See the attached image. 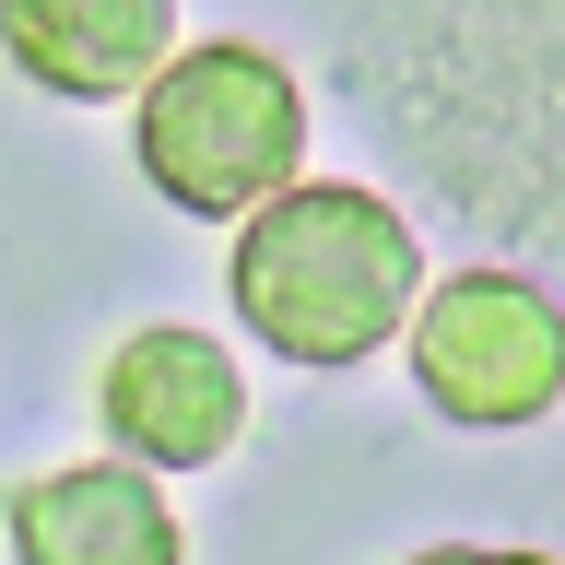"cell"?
<instances>
[{
  "mask_svg": "<svg viewBox=\"0 0 565 565\" xmlns=\"http://www.w3.org/2000/svg\"><path fill=\"white\" fill-rule=\"evenodd\" d=\"M224 307L259 353L282 365H365L413 330L424 307V247L413 224L377 201V189H353V177H295L271 201L236 224L224 247Z\"/></svg>",
  "mask_w": 565,
  "mask_h": 565,
  "instance_id": "obj_1",
  "label": "cell"
},
{
  "mask_svg": "<svg viewBox=\"0 0 565 565\" xmlns=\"http://www.w3.org/2000/svg\"><path fill=\"white\" fill-rule=\"evenodd\" d=\"M130 166L189 224H247L307 177V83L259 35H201L130 95Z\"/></svg>",
  "mask_w": 565,
  "mask_h": 565,
  "instance_id": "obj_2",
  "label": "cell"
},
{
  "mask_svg": "<svg viewBox=\"0 0 565 565\" xmlns=\"http://www.w3.org/2000/svg\"><path fill=\"white\" fill-rule=\"evenodd\" d=\"M401 353H413L424 413L459 424V436H519L565 401V307L530 271H494V259L424 282Z\"/></svg>",
  "mask_w": 565,
  "mask_h": 565,
  "instance_id": "obj_3",
  "label": "cell"
},
{
  "mask_svg": "<svg viewBox=\"0 0 565 565\" xmlns=\"http://www.w3.org/2000/svg\"><path fill=\"white\" fill-rule=\"evenodd\" d=\"M95 424L141 471H212L247 436V365L189 318H141L95 377Z\"/></svg>",
  "mask_w": 565,
  "mask_h": 565,
  "instance_id": "obj_4",
  "label": "cell"
},
{
  "mask_svg": "<svg viewBox=\"0 0 565 565\" xmlns=\"http://www.w3.org/2000/svg\"><path fill=\"white\" fill-rule=\"evenodd\" d=\"M0 542H12V565H189L166 471H141L130 448L24 471L12 507H0Z\"/></svg>",
  "mask_w": 565,
  "mask_h": 565,
  "instance_id": "obj_5",
  "label": "cell"
},
{
  "mask_svg": "<svg viewBox=\"0 0 565 565\" xmlns=\"http://www.w3.org/2000/svg\"><path fill=\"white\" fill-rule=\"evenodd\" d=\"M0 60L60 106H118L177 60V0H0Z\"/></svg>",
  "mask_w": 565,
  "mask_h": 565,
  "instance_id": "obj_6",
  "label": "cell"
},
{
  "mask_svg": "<svg viewBox=\"0 0 565 565\" xmlns=\"http://www.w3.org/2000/svg\"><path fill=\"white\" fill-rule=\"evenodd\" d=\"M401 565H554V554H507V542H424Z\"/></svg>",
  "mask_w": 565,
  "mask_h": 565,
  "instance_id": "obj_7",
  "label": "cell"
}]
</instances>
